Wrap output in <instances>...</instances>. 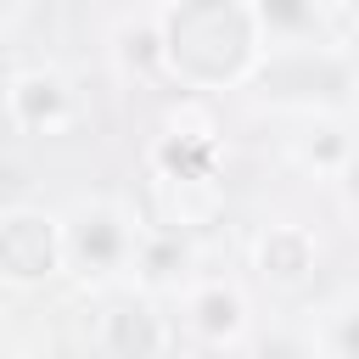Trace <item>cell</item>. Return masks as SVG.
Instances as JSON below:
<instances>
[{
	"mask_svg": "<svg viewBox=\"0 0 359 359\" xmlns=\"http://www.w3.org/2000/svg\"><path fill=\"white\" fill-rule=\"evenodd\" d=\"M0 258L17 269V275H39L50 264V236L34 224V219H17L6 236H0Z\"/></svg>",
	"mask_w": 359,
	"mask_h": 359,
	"instance_id": "obj_1",
	"label": "cell"
},
{
	"mask_svg": "<svg viewBox=\"0 0 359 359\" xmlns=\"http://www.w3.org/2000/svg\"><path fill=\"white\" fill-rule=\"evenodd\" d=\"M90 247H95V258H107V252H112V230L95 224V236H84V252H90Z\"/></svg>",
	"mask_w": 359,
	"mask_h": 359,
	"instance_id": "obj_2",
	"label": "cell"
},
{
	"mask_svg": "<svg viewBox=\"0 0 359 359\" xmlns=\"http://www.w3.org/2000/svg\"><path fill=\"white\" fill-rule=\"evenodd\" d=\"M118 337H123V342H135V348H151V331H146V320H135V325L123 320V331H118Z\"/></svg>",
	"mask_w": 359,
	"mask_h": 359,
	"instance_id": "obj_3",
	"label": "cell"
},
{
	"mask_svg": "<svg viewBox=\"0 0 359 359\" xmlns=\"http://www.w3.org/2000/svg\"><path fill=\"white\" fill-rule=\"evenodd\" d=\"M275 17H286V22H297V6H292V0H275Z\"/></svg>",
	"mask_w": 359,
	"mask_h": 359,
	"instance_id": "obj_4",
	"label": "cell"
}]
</instances>
